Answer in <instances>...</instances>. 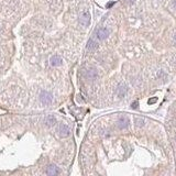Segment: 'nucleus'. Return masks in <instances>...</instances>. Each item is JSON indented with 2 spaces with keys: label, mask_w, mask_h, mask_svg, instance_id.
I'll use <instances>...</instances> for the list:
<instances>
[{
  "label": "nucleus",
  "mask_w": 176,
  "mask_h": 176,
  "mask_svg": "<svg viewBox=\"0 0 176 176\" xmlns=\"http://www.w3.org/2000/svg\"><path fill=\"white\" fill-rule=\"evenodd\" d=\"M40 100L41 102L43 105H50L52 102V95H51L50 93H47V91H42L40 95Z\"/></svg>",
  "instance_id": "1"
},
{
  "label": "nucleus",
  "mask_w": 176,
  "mask_h": 176,
  "mask_svg": "<svg viewBox=\"0 0 176 176\" xmlns=\"http://www.w3.org/2000/svg\"><path fill=\"white\" fill-rule=\"evenodd\" d=\"M79 23H81V25H84V27H88L89 25V23H90V14L89 12H84V13L81 16V18H79Z\"/></svg>",
  "instance_id": "2"
},
{
  "label": "nucleus",
  "mask_w": 176,
  "mask_h": 176,
  "mask_svg": "<svg viewBox=\"0 0 176 176\" xmlns=\"http://www.w3.org/2000/svg\"><path fill=\"white\" fill-rule=\"evenodd\" d=\"M57 132H59V136L65 138V136H69V132H71V130H69V128H68L66 124L61 123V124H59V130H57Z\"/></svg>",
  "instance_id": "3"
},
{
  "label": "nucleus",
  "mask_w": 176,
  "mask_h": 176,
  "mask_svg": "<svg viewBox=\"0 0 176 176\" xmlns=\"http://www.w3.org/2000/svg\"><path fill=\"white\" fill-rule=\"evenodd\" d=\"M59 173L61 172H59V167L54 165V164H51V165L46 167V174L47 175H59Z\"/></svg>",
  "instance_id": "4"
},
{
  "label": "nucleus",
  "mask_w": 176,
  "mask_h": 176,
  "mask_svg": "<svg viewBox=\"0 0 176 176\" xmlns=\"http://www.w3.org/2000/svg\"><path fill=\"white\" fill-rule=\"evenodd\" d=\"M108 35H109V31H108V29H106V28H101V29H99V30L97 31V37H98L99 40L107 39Z\"/></svg>",
  "instance_id": "5"
},
{
  "label": "nucleus",
  "mask_w": 176,
  "mask_h": 176,
  "mask_svg": "<svg viewBox=\"0 0 176 176\" xmlns=\"http://www.w3.org/2000/svg\"><path fill=\"white\" fill-rule=\"evenodd\" d=\"M97 47H98V42L95 40H93V39H90V40L88 41L87 46H86L87 51H89V52H94V51H96L97 50Z\"/></svg>",
  "instance_id": "6"
},
{
  "label": "nucleus",
  "mask_w": 176,
  "mask_h": 176,
  "mask_svg": "<svg viewBox=\"0 0 176 176\" xmlns=\"http://www.w3.org/2000/svg\"><path fill=\"white\" fill-rule=\"evenodd\" d=\"M62 62H63L62 57L59 55H53L50 59V64L52 66H59V65H62Z\"/></svg>",
  "instance_id": "7"
},
{
  "label": "nucleus",
  "mask_w": 176,
  "mask_h": 176,
  "mask_svg": "<svg viewBox=\"0 0 176 176\" xmlns=\"http://www.w3.org/2000/svg\"><path fill=\"white\" fill-rule=\"evenodd\" d=\"M129 126V119L127 117H121L118 121V128L119 129H126Z\"/></svg>",
  "instance_id": "8"
},
{
  "label": "nucleus",
  "mask_w": 176,
  "mask_h": 176,
  "mask_svg": "<svg viewBox=\"0 0 176 176\" xmlns=\"http://www.w3.org/2000/svg\"><path fill=\"white\" fill-rule=\"evenodd\" d=\"M127 91H128V87H127L124 84H121V85L118 86V89H117L118 96H120V97H123V96L127 94Z\"/></svg>",
  "instance_id": "9"
},
{
  "label": "nucleus",
  "mask_w": 176,
  "mask_h": 176,
  "mask_svg": "<svg viewBox=\"0 0 176 176\" xmlns=\"http://www.w3.org/2000/svg\"><path fill=\"white\" fill-rule=\"evenodd\" d=\"M44 123H45L47 127H53L56 123V119H55L54 116H47L44 120Z\"/></svg>",
  "instance_id": "10"
},
{
  "label": "nucleus",
  "mask_w": 176,
  "mask_h": 176,
  "mask_svg": "<svg viewBox=\"0 0 176 176\" xmlns=\"http://www.w3.org/2000/svg\"><path fill=\"white\" fill-rule=\"evenodd\" d=\"M136 127H143L144 126V119L143 118H136Z\"/></svg>",
  "instance_id": "11"
},
{
  "label": "nucleus",
  "mask_w": 176,
  "mask_h": 176,
  "mask_svg": "<svg viewBox=\"0 0 176 176\" xmlns=\"http://www.w3.org/2000/svg\"><path fill=\"white\" fill-rule=\"evenodd\" d=\"M156 101H158V98H155V97H154V98H151V99H149V101H148V102L151 105V104H154V102H156Z\"/></svg>",
  "instance_id": "12"
},
{
  "label": "nucleus",
  "mask_w": 176,
  "mask_h": 176,
  "mask_svg": "<svg viewBox=\"0 0 176 176\" xmlns=\"http://www.w3.org/2000/svg\"><path fill=\"white\" fill-rule=\"evenodd\" d=\"M136 107H138V101H134V102L132 104V108H134V109H136Z\"/></svg>",
  "instance_id": "13"
},
{
  "label": "nucleus",
  "mask_w": 176,
  "mask_h": 176,
  "mask_svg": "<svg viewBox=\"0 0 176 176\" xmlns=\"http://www.w3.org/2000/svg\"><path fill=\"white\" fill-rule=\"evenodd\" d=\"M127 1H128L129 4H133V2H134V0H127Z\"/></svg>",
  "instance_id": "14"
},
{
  "label": "nucleus",
  "mask_w": 176,
  "mask_h": 176,
  "mask_svg": "<svg viewBox=\"0 0 176 176\" xmlns=\"http://www.w3.org/2000/svg\"><path fill=\"white\" fill-rule=\"evenodd\" d=\"M174 7L176 8V0H174Z\"/></svg>",
  "instance_id": "15"
},
{
  "label": "nucleus",
  "mask_w": 176,
  "mask_h": 176,
  "mask_svg": "<svg viewBox=\"0 0 176 176\" xmlns=\"http://www.w3.org/2000/svg\"><path fill=\"white\" fill-rule=\"evenodd\" d=\"M175 41H176V36H175Z\"/></svg>",
  "instance_id": "16"
}]
</instances>
